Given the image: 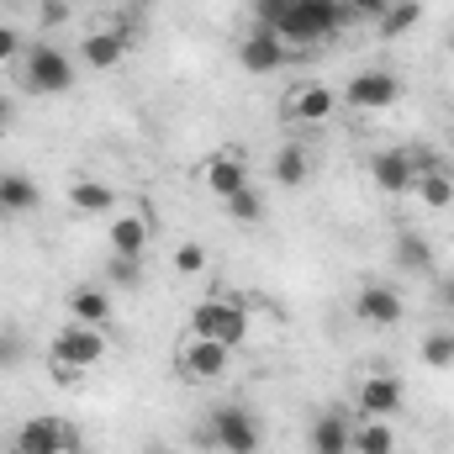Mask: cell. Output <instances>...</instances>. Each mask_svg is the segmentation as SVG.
Masks as SVG:
<instances>
[{"mask_svg": "<svg viewBox=\"0 0 454 454\" xmlns=\"http://www.w3.org/2000/svg\"><path fill=\"white\" fill-rule=\"evenodd\" d=\"M254 16H259V27H270L280 43L312 48V43H328L333 32H343L348 5H343V0H254Z\"/></svg>", "mask_w": 454, "mask_h": 454, "instance_id": "1", "label": "cell"}, {"mask_svg": "<svg viewBox=\"0 0 454 454\" xmlns=\"http://www.w3.org/2000/svg\"><path fill=\"white\" fill-rule=\"evenodd\" d=\"M21 80H27L32 96H64V90H74V64H69L59 48L37 43V48H27V59H21Z\"/></svg>", "mask_w": 454, "mask_h": 454, "instance_id": "2", "label": "cell"}, {"mask_svg": "<svg viewBox=\"0 0 454 454\" xmlns=\"http://www.w3.org/2000/svg\"><path fill=\"white\" fill-rule=\"evenodd\" d=\"M16 454H80V428L69 418H27L16 428Z\"/></svg>", "mask_w": 454, "mask_h": 454, "instance_id": "3", "label": "cell"}, {"mask_svg": "<svg viewBox=\"0 0 454 454\" xmlns=\"http://www.w3.org/2000/svg\"><path fill=\"white\" fill-rule=\"evenodd\" d=\"M207 434H212V450H227V454H259V439H264L259 418L248 407H238V402H227L207 418Z\"/></svg>", "mask_w": 454, "mask_h": 454, "instance_id": "4", "label": "cell"}, {"mask_svg": "<svg viewBox=\"0 0 454 454\" xmlns=\"http://www.w3.org/2000/svg\"><path fill=\"white\" fill-rule=\"evenodd\" d=\"M191 328H196V339H217L227 348H243V339H248V312L238 301H201L191 312Z\"/></svg>", "mask_w": 454, "mask_h": 454, "instance_id": "5", "label": "cell"}, {"mask_svg": "<svg viewBox=\"0 0 454 454\" xmlns=\"http://www.w3.org/2000/svg\"><path fill=\"white\" fill-rule=\"evenodd\" d=\"M343 101H348L354 112H386V106L402 101V80L386 74V69H359V74L343 85Z\"/></svg>", "mask_w": 454, "mask_h": 454, "instance_id": "6", "label": "cell"}, {"mask_svg": "<svg viewBox=\"0 0 454 454\" xmlns=\"http://www.w3.org/2000/svg\"><path fill=\"white\" fill-rule=\"evenodd\" d=\"M53 359L69 364V370H90V364L106 359V333H101V328H85V323H69V328H59V339H53Z\"/></svg>", "mask_w": 454, "mask_h": 454, "instance_id": "7", "label": "cell"}, {"mask_svg": "<svg viewBox=\"0 0 454 454\" xmlns=\"http://www.w3.org/2000/svg\"><path fill=\"white\" fill-rule=\"evenodd\" d=\"M370 180H375L386 196H407V191L418 185V153H407V148H380V153L370 159Z\"/></svg>", "mask_w": 454, "mask_h": 454, "instance_id": "8", "label": "cell"}, {"mask_svg": "<svg viewBox=\"0 0 454 454\" xmlns=\"http://www.w3.org/2000/svg\"><path fill=\"white\" fill-rule=\"evenodd\" d=\"M227 364H232V348L217 339L180 343V375H191V380H223Z\"/></svg>", "mask_w": 454, "mask_h": 454, "instance_id": "9", "label": "cell"}, {"mask_svg": "<svg viewBox=\"0 0 454 454\" xmlns=\"http://www.w3.org/2000/svg\"><path fill=\"white\" fill-rule=\"evenodd\" d=\"M354 407L364 418H396L402 412V380L396 375H364L354 386Z\"/></svg>", "mask_w": 454, "mask_h": 454, "instance_id": "10", "label": "cell"}, {"mask_svg": "<svg viewBox=\"0 0 454 454\" xmlns=\"http://www.w3.org/2000/svg\"><path fill=\"white\" fill-rule=\"evenodd\" d=\"M354 317H359L364 328H396V323H402V296H396V286H364V291L354 296Z\"/></svg>", "mask_w": 454, "mask_h": 454, "instance_id": "11", "label": "cell"}, {"mask_svg": "<svg viewBox=\"0 0 454 454\" xmlns=\"http://www.w3.org/2000/svg\"><path fill=\"white\" fill-rule=\"evenodd\" d=\"M238 64H243L248 74H275V69L286 64V43H280L270 27H254V32L243 37V48H238Z\"/></svg>", "mask_w": 454, "mask_h": 454, "instance_id": "12", "label": "cell"}, {"mask_svg": "<svg viewBox=\"0 0 454 454\" xmlns=\"http://www.w3.org/2000/svg\"><path fill=\"white\" fill-rule=\"evenodd\" d=\"M37 207H43L37 180L21 175V169H0V217H27V212H37Z\"/></svg>", "mask_w": 454, "mask_h": 454, "instance_id": "13", "label": "cell"}, {"mask_svg": "<svg viewBox=\"0 0 454 454\" xmlns=\"http://www.w3.org/2000/svg\"><path fill=\"white\" fill-rule=\"evenodd\" d=\"M307 450L312 454H354V423L343 412H323L307 428Z\"/></svg>", "mask_w": 454, "mask_h": 454, "instance_id": "14", "label": "cell"}, {"mask_svg": "<svg viewBox=\"0 0 454 454\" xmlns=\"http://www.w3.org/2000/svg\"><path fill=\"white\" fill-rule=\"evenodd\" d=\"M339 106V96L328 90V85H296L291 96H286V116L291 121H328Z\"/></svg>", "mask_w": 454, "mask_h": 454, "instance_id": "15", "label": "cell"}, {"mask_svg": "<svg viewBox=\"0 0 454 454\" xmlns=\"http://www.w3.org/2000/svg\"><path fill=\"white\" fill-rule=\"evenodd\" d=\"M69 317L85 323V328H106V317H112V291H101V286L74 291V296H69Z\"/></svg>", "mask_w": 454, "mask_h": 454, "instance_id": "16", "label": "cell"}, {"mask_svg": "<svg viewBox=\"0 0 454 454\" xmlns=\"http://www.w3.org/2000/svg\"><path fill=\"white\" fill-rule=\"evenodd\" d=\"M121 53H127V32H90L80 43V59L90 69H112V64H121Z\"/></svg>", "mask_w": 454, "mask_h": 454, "instance_id": "17", "label": "cell"}, {"mask_svg": "<svg viewBox=\"0 0 454 454\" xmlns=\"http://www.w3.org/2000/svg\"><path fill=\"white\" fill-rule=\"evenodd\" d=\"M207 191H212L217 201L238 196V191H248V175H243V164H238V159H227V153H217V159L207 164Z\"/></svg>", "mask_w": 454, "mask_h": 454, "instance_id": "18", "label": "cell"}, {"mask_svg": "<svg viewBox=\"0 0 454 454\" xmlns=\"http://www.w3.org/2000/svg\"><path fill=\"white\" fill-rule=\"evenodd\" d=\"M354 454H396V428L391 418H370L354 428Z\"/></svg>", "mask_w": 454, "mask_h": 454, "instance_id": "19", "label": "cell"}, {"mask_svg": "<svg viewBox=\"0 0 454 454\" xmlns=\"http://www.w3.org/2000/svg\"><path fill=\"white\" fill-rule=\"evenodd\" d=\"M391 259H396V270H407V275H428V270H434V248H428L418 232H402L396 248H391Z\"/></svg>", "mask_w": 454, "mask_h": 454, "instance_id": "20", "label": "cell"}, {"mask_svg": "<svg viewBox=\"0 0 454 454\" xmlns=\"http://www.w3.org/2000/svg\"><path fill=\"white\" fill-rule=\"evenodd\" d=\"M112 185H101V180H74L69 185V207L74 212H85V217H101V212H112Z\"/></svg>", "mask_w": 454, "mask_h": 454, "instance_id": "21", "label": "cell"}, {"mask_svg": "<svg viewBox=\"0 0 454 454\" xmlns=\"http://www.w3.org/2000/svg\"><path fill=\"white\" fill-rule=\"evenodd\" d=\"M143 248H148V217H116L112 223V254L143 259Z\"/></svg>", "mask_w": 454, "mask_h": 454, "instance_id": "22", "label": "cell"}, {"mask_svg": "<svg viewBox=\"0 0 454 454\" xmlns=\"http://www.w3.org/2000/svg\"><path fill=\"white\" fill-rule=\"evenodd\" d=\"M418 16H423V0H391L375 27H380V37H402V32L418 27Z\"/></svg>", "mask_w": 454, "mask_h": 454, "instance_id": "23", "label": "cell"}, {"mask_svg": "<svg viewBox=\"0 0 454 454\" xmlns=\"http://www.w3.org/2000/svg\"><path fill=\"white\" fill-rule=\"evenodd\" d=\"M307 169H312V159H307V148H296V143H286V148L275 153V180H280V185H301V180H307Z\"/></svg>", "mask_w": 454, "mask_h": 454, "instance_id": "24", "label": "cell"}, {"mask_svg": "<svg viewBox=\"0 0 454 454\" xmlns=\"http://www.w3.org/2000/svg\"><path fill=\"white\" fill-rule=\"evenodd\" d=\"M227 207V217H232V223H259V217H264V201H259V196H254V191H238V196H227L223 201Z\"/></svg>", "mask_w": 454, "mask_h": 454, "instance_id": "25", "label": "cell"}, {"mask_svg": "<svg viewBox=\"0 0 454 454\" xmlns=\"http://www.w3.org/2000/svg\"><path fill=\"white\" fill-rule=\"evenodd\" d=\"M423 364L450 370L454 364V333H428V339H423Z\"/></svg>", "mask_w": 454, "mask_h": 454, "instance_id": "26", "label": "cell"}, {"mask_svg": "<svg viewBox=\"0 0 454 454\" xmlns=\"http://www.w3.org/2000/svg\"><path fill=\"white\" fill-rule=\"evenodd\" d=\"M106 280H112V286H137V280H143V259H132V254H112Z\"/></svg>", "mask_w": 454, "mask_h": 454, "instance_id": "27", "label": "cell"}, {"mask_svg": "<svg viewBox=\"0 0 454 454\" xmlns=\"http://www.w3.org/2000/svg\"><path fill=\"white\" fill-rule=\"evenodd\" d=\"M175 270H180V275H201V270H207V248H201V243H180V248H175Z\"/></svg>", "mask_w": 454, "mask_h": 454, "instance_id": "28", "label": "cell"}, {"mask_svg": "<svg viewBox=\"0 0 454 454\" xmlns=\"http://www.w3.org/2000/svg\"><path fill=\"white\" fill-rule=\"evenodd\" d=\"M343 5H348V16H370V21H380L391 0H343Z\"/></svg>", "mask_w": 454, "mask_h": 454, "instance_id": "29", "label": "cell"}, {"mask_svg": "<svg viewBox=\"0 0 454 454\" xmlns=\"http://www.w3.org/2000/svg\"><path fill=\"white\" fill-rule=\"evenodd\" d=\"M21 53V37H16V27H0V64L5 59H16Z\"/></svg>", "mask_w": 454, "mask_h": 454, "instance_id": "30", "label": "cell"}, {"mask_svg": "<svg viewBox=\"0 0 454 454\" xmlns=\"http://www.w3.org/2000/svg\"><path fill=\"white\" fill-rule=\"evenodd\" d=\"M11 121H16V101H11V96H5V90H0V132H5V127H11Z\"/></svg>", "mask_w": 454, "mask_h": 454, "instance_id": "31", "label": "cell"}, {"mask_svg": "<svg viewBox=\"0 0 454 454\" xmlns=\"http://www.w3.org/2000/svg\"><path fill=\"white\" fill-rule=\"evenodd\" d=\"M444 301H450V307H454V275H450V280H444Z\"/></svg>", "mask_w": 454, "mask_h": 454, "instance_id": "32", "label": "cell"}, {"mask_svg": "<svg viewBox=\"0 0 454 454\" xmlns=\"http://www.w3.org/2000/svg\"><path fill=\"white\" fill-rule=\"evenodd\" d=\"M450 59H454V32H450Z\"/></svg>", "mask_w": 454, "mask_h": 454, "instance_id": "33", "label": "cell"}, {"mask_svg": "<svg viewBox=\"0 0 454 454\" xmlns=\"http://www.w3.org/2000/svg\"><path fill=\"white\" fill-rule=\"evenodd\" d=\"M148 454H164V450H148Z\"/></svg>", "mask_w": 454, "mask_h": 454, "instance_id": "34", "label": "cell"}]
</instances>
